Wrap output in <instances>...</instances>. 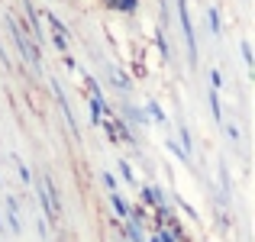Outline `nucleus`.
Returning a JSON list of instances; mask_svg holds the SVG:
<instances>
[{
  "mask_svg": "<svg viewBox=\"0 0 255 242\" xmlns=\"http://www.w3.org/2000/svg\"><path fill=\"white\" fill-rule=\"evenodd\" d=\"M10 32H13V42H16L19 55H23V62L29 65L32 71H42V55H39V42L29 36V32L23 29V23H19L16 16H10Z\"/></svg>",
  "mask_w": 255,
  "mask_h": 242,
  "instance_id": "obj_1",
  "label": "nucleus"
},
{
  "mask_svg": "<svg viewBox=\"0 0 255 242\" xmlns=\"http://www.w3.org/2000/svg\"><path fill=\"white\" fill-rule=\"evenodd\" d=\"M39 200H42V210L49 213V220H58L62 217V204H58V191H55V181L49 174L39 178Z\"/></svg>",
  "mask_w": 255,
  "mask_h": 242,
  "instance_id": "obj_2",
  "label": "nucleus"
},
{
  "mask_svg": "<svg viewBox=\"0 0 255 242\" xmlns=\"http://www.w3.org/2000/svg\"><path fill=\"white\" fill-rule=\"evenodd\" d=\"M178 19H181V32H184V42H187V58L194 65L197 62V36H194V23H191V13H187V0H178Z\"/></svg>",
  "mask_w": 255,
  "mask_h": 242,
  "instance_id": "obj_3",
  "label": "nucleus"
},
{
  "mask_svg": "<svg viewBox=\"0 0 255 242\" xmlns=\"http://www.w3.org/2000/svg\"><path fill=\"white\" fill-rule=\"evenodd\" d=\"M45 23H49V32H52V42H55L58 52H68L71 39H68V29H65V23L55 16V13H45Z\"/></svg>",
  "mask_w": 255,
  "mask_h": 242,
  "instance_id": "obj_4",
  "label": "nucleus"
},
{
  "mask_svg": "<svg viewBox=\"0 0 255 242\" xmlns=\"http://www.w3.org/2000/svg\"><path fill=\"white\" fill-rule=\"evenodd\" d=\"M110 204H113V210H117V213H120V217H123V220H126V217H132V207L126 204V200L120 197L117 191H110Z\"/></svg>",
  "mask_w": 255,
  "mask_h": 242,
  "instance_id": "obj_5",
  "label": "nucleus"
},
{
  "mask_svg": "<svg viewBox=\"0 0 255 242\" xmlns=\"http://www.w3.org/2000/svg\"><path fill=\"white\" fill-rule=\"evenodd\" d=\"M107 6H110V10H120V13H136L139 0H107Z\"/></svg>",
  "mask_w": 255,
  "mask_h": 242,
  "instance_id": "obj_6",
  "label": "nucleus"
},
{
  "mask_svg": "<svg viewBox=\"0 0 255 242\" xmlns=\"http://www.w3.org/2000/svg\"><path fill=\"white\" fill-rule=\"evenodd\" d=\"M110 81H113V84L120 87V91H129V78H126V75H123L120 68H110Z\"/></svg>",
  "mask_w": 255,
  "mask_h": 242,
  "instance_id": "obj_7",
  "label": "nucleus"
},
{
  "mask_svg": "<svg viewBox=\"0 0 255 242\" xmlns=\"http://www.w3.org/2000/svg\"><path fill=\"white\" fill-rule=\"evenodd\" d=\"M210 110H213V117H217V120H223V107H220V94H217V87L210 91Z\"/></svg>",
  "mask_w": 255,
  "mask_h": 242,
  "instance_id": "obj_8",
  "label": "nucleus"
},
{
  "mask_svg": "<svg viewBox=\"0 0 255 242\" xmlns=\"http://www.w3.org/2000/svg\"><path fill=\"white\" fill-rule=\"evenodd\" d=\"M207 19H210V32H213V36H220V13L213 10V6L207 10Z\"/></svg>",
  "mask_w": 255,
  "mask_h": 242,
  "instance_id": "obj_9",
  "label": "nucleus"
},
{
  "mask_svg": "<svg viewBox=\"0 0 255 242\" xmlns=\"http://www.w3.org/2000/svg\"><path fill=\"white\" fill-rule=\"evenodd\" d=\"M145 110H149V117H155L158 123H165V113H162V107H158L155 100H149V107H145Z\"/></svg>",
  "mask_w": 255,
  "mask_h": 242,
  "instance_id": "obj_10",
  "label": "nucleus"
},
{
  "mask_svg": "<svg viewBox=\"0 0 255 242\" xmlns=\"http://www.w3.org/2000/svg\"><path fill=\"white\" fill-rule=\"evenodd\" d=\"M120 174H123V181H126V184H132V178H136V174H132V168L126 165V161H120Z\"/></svg>",
  "mask_w": 255,
  "mask_h": 242,
  "instance_id": "obj_11",
  "label": "nucleus"
},
{
  "mask_svg": "<svg viewBox=\"0 0 255 242\" xmlns=\"http://www.w3.org/2000/svg\"><path fill=\"white\" fill-rule=\"evenodd\" d=\"M16 168H19V181H23V184H26V181H32V174H29V168H26V165H23V161H16Z\"/></svg>",
  "mask_w": 255,
  "mask_h": 242,
  "instance_id": "obj_12",
  "label": "nucleus"
},
{
  "mask_svg": "<svg viewBox=\"0 0 255 242\" xmlns=\"http://www.w3.org/2000/svg\"><path fill=\"white\" fill-rule=\"evenodd\" d=\"M100 181H104V184H107V191H117V181H113V174H100Z\"/></svg>",
  "mask_w": 255,
  "mask_h": 242,
  "instance_id": "obj_13",
  "label": "nucleus"
},
{
  "mask_svg": "<svg viewBox=\"0 0 255 242\" xmlns=\"http://www.w3.org/2000/svg\"><path fill=\"white\" fill-rule=\"evenodd\" d=\"M243 58H246V65L252 68V49H249V42H243Z\"/></svg>",
  "mask_w": 255,
  "mask_h": 242,
  "instance_id": "obj_14",
  "label": "nucleus"
},
{
  "mask_svg": "<svg viewBox=\"0 0 255 242\" xmlns=\"http://www.w3.org/2000/svg\"><path fill=\"white\" fill-rule=\"evenodd\" d=\"M210 84H213V87H220V84H223V78H220V71H210Z\"/></svg>",
  "mask_w": 255,
  "mask_h": 242,
  "instance_id": "obj_15",
  "label": "nucleus"
},
{
  "mask_svg": "<svg viewBox=\"0 0 255 242\" xmlns=\"http://www.w3.org/2000/svg\"><path fill=\"white\" fill-rule=\"evenodd\" d=\"M0 233H3V223H0Z\"/></svg>",
  "mask_w": 255,
  "mask_h": 242,
  "instance_id": "obj_16",
  "label": "nucleus"
}]
</instances>
